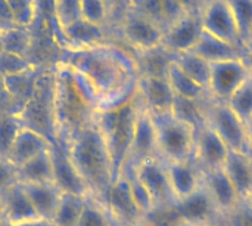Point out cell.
<instances>
[{
	"mask_svg": "<svg viewBox=\"0 0 252 226\" xmlns=\"http://www.w3.org/2000/svg\"><path fill=\"white\" fill-rule=\"evenodd\" d=\"M15 25L31 28L38 15L40 0H7Z\"/></svg>",
	"mask_w": 252,
	"mask_h": 226,
	"instance_id": "74e56055",
	"label": "cell"
},
{
	"mask_svg": "<svg viewBox=\"0 0 252 226\" xmlns=\"http://www.w3.org/2000/svg\"><path fill=\"white\" fill-rule=\"evenodd\" d=\"M250 75L242 58L227 59L211 64L208 95L214 101L227 102L229 98Z\"/></svg>",
	"mask_w": 252,
	"mask_h": 226,
	"instance_id": "4fadbf2b",
	"label": "cell"
},
{
	"mask_svg": "<svg viewBox=\"0 0 252 226\" xmlns=\"http://www.w3.org/2000/svg\"><path fill=\"white\" fill-rule=\"evenodd\" d=\"M201 181L223 218L242 201L223 167L213 170H201Z\"/></svg>",
	"mask_w": 252,
	"mask_h": 226,
	"instance_id": "ffe728a7",
	"label": "cell"
},
{
	"mask_svg": "<svg viewBox=\"0 0 252 226\" xmlns=\"http://www.w3.org/2000/svg\"><path fill=\"white\" fill-rule=\"evenodd\" d=\"M205 121L230 151L252 154L248 145L245 123L232 111L226 102L214 101L210 98L205 102Z\"/></svg>",
	"mask_w": 252,
	"mask_h": 226,
	"instance_id": "9c48e42d",
	"label": "cell"
},
{
	"mask_svg": "<svg viewBox=\"0 0 252 226\" xmlns=\"http://www.w3.org/2000/svg\"><path fill=\"white\" fill-rule=\"evenodd\" d=\"M0 31H1V27H0Z\"/></svg>",
	"mask_w": 252,
	"mask_h": 226,
	"instance_id": "91938a15",
	"label": "cell"
},
{
	"mask_svg": "<svg viewBox=\"0 0 252 226\" xmlns=\"http://www.w3.org/2000/svg\"><path fill=\"white\" fill-rule=\"evenodd\" d=\"M190 52L199 55L201 58H204L210 64H214L219 61L242 58L244 47H239V46L230 44L224 40H220L219 37L204 31V28H202V33H201L196 44L193 46V49Z\"/></svg>",
	"mask_w": 252,
	"mask_h": 226,
	"instance_id": "4316f807",
	"label": "cell"
},
{
	"mask_svg": "<svg viewBox=\"0 0 252 226\" xmlns=\"http://www.w3.org/2000/svg\"><path fill=\"white\" fill-rule=\"evenodd\" d=\"M155 218L165 226H214L221 225L223 219L202 181L192 194L177 200L170 210Z\"/></svg>",
	"mask_w": 252,
	"mask_h": 226,
	"instance_id": "52a82bcc",
	"label": "cell"
},
{
	"mask_svg": "<svg viewBox=\"0 0 252 226\" xmlns=\"http://www.w3.org/2000/svg\"><path fill=\"white\" fill-rule=\"evenodd\" d=\"M186 12V6L182 0H162V16H164V30L173 22L180 19Z\"/></svg>",
	"mask_w": 252,
	"mask_h": 226,
	"instance_id": "ee69618b",
	"label": "cell"
},
{
	"mask_svg": "<svg viewBox=\"0 0 252 226\" xmlns=\"http://www.w3.org/2000/svg\"><path fill=\"white\" fill-rule=\"evenodd\" d=\"M152 157H158L155 124H154V118L151 113L143 105H140V110L136 118V126L133 132L128 157H127L123 173L136 169L140 163Z\"/></svg>",
	"mask_w": 252,
	"mask_h": 226,
	"instance_id": "5bb4252c",
	"label": "cell"
},
{
	"mask_svg": "<svg viewBox=\"0 0 252 226\" xmlns=\"http://www.w3.org/2000/svg\"><path fill=\"white\" fill-rule=\"evenodd\" d=\"M18 184H53L50 150L16 167Z\"/></svg>",
	"mask_w": 252,
	"mask_h": 226,
	"instance_id": "f1b7e54d",
	"label": "cell"
},
{
	"mask_svg": "<svg viewBox=\"0 0 252 226\" xmlns=\"http://www.w3.org/2000/svg\"><path fill=\"white\" fill-rule=\"evenodd\" d=\"M205 1H208V0H199V7H201V4H202V3H205Z\"/></svg>",
	"mask_w": 252,
	"mask_h": 226,
	"instance_id": "db71d44e",
	"label": "cell"
},
{
	"mask_svg": "<svg viewBox=\"0 0 252 226\" xmlns=\"http://www.w3.org/2000/svg\"><path fill=\"white\" fill-rule=\"evenodd\" d=\"M221 226H252V209L245 200L223 218Z\"/></svg>",
	"mask_w": 252,
	"mask_h": 226,
	"instance_id": "7bdbcfd3",
	"label": "cell"
},
{
	"mask_svg": "<svg viewBox=\"0 0 252 226\" xmlns=\"http://www.w3.org/2000/svg\"><path fill=\"white\" fill-rule=\"evenodd\" d=\"M75 70L93 90L97 110L120 105L137 93L139 67L133 52L117 43L63 50L59 59Z\"/></svg>",
	"mask_w": 252,
	"mask_h": 226,
	"instance_id": "6da1fadb",
	"label": "cell"
},
{
	"mask_svg": "<svg viewBox=\"0 0 252 226\" xmlns=\"http://www.w3.org/2000/svg\"><path fill=\"white\" fill-rule=\"evenodd\" d=\"M21 127L22 126L13 113H0V157L7 155V151Z\"/></svg>",
	"mask_w": 252,
	"mask_h": 226,
	"instance_id": "ab89813d",
	"label": "cell"
},
{
	"mask_svg": "<svg viewBox=\"0 0 252 226\" xmlns=\"http://www.w3.org/2000/svg\"><path fill=\"white\" fill-rule=\"evenodd\" d=\"M242 200L252 191V154L229 151L221 166Z\"/></svg>",
	"mask_w": 252,
	"mask_h": 226,
	"instance_id": "484cf974",
	"label": "cell"
},
{
	"mask_svg": "<svg viewBox=\"0 0 252 226\" xmlns=\"http://www.w3.org/2000/svg\"><path fill=\"white\" fill-rule=\"evenodd\" d=\"M214 226H221V225H214Z\"/></svg>",
	"mask_w": 252,
	"mask_h": 226,
	"instance_id": "680465c9",
	"label": "cell"
},
{
	"mask_svg": "<svg viewBox=\"0 0 252 226\" xmlns=\"http://www.w3.org/2000/svg\"><path fill=\"white\" fill-rule=\"evenodd\" d=\"M16 184V167L6 157H0V197Z\"/></svg>",
	"mask_w": 252,
	"mask_h": 226,
	"instance_id": "f6af8a7d",
	"label": "cell"
},
{
	"mask_svg": "<svg viewBox=\"0 0 252 226\" xmlns=\"http://www.w3.org/2000/svg\"><path fill=\"white\" fill-rule=\"evenodd\" d=\"M199 16L204 31L230 44L242 46L239 27L226 0H208L201 4Z\"/></svg>",
	"mask_w": 252,
	"mask_h": 226,
	"instance_id": "8fae6325",
	"label": "cell"
},
{
	"mask_svg": "<svg viewBox=\"0 0 252 226\" xmlns=\"http://www.w3.org/2000/svg\"><path fill=\"white\" fill-rule=\"evenodd\" d=\"M50 157L53 166V184L63 192L86 197L90 195L86 184L71 163L66 148L59 141H55L50 147Z\"/></svg>",
	"mask_w": 252,
	"mask_h": 226,
	"instance_id": "ac0fdd59",
	"label": "cell"
},
{
	"mask_svg": "<svg viewBox=\"0 0 252 226\" xmlns=\"http://www.w3.org/2000/svg\"><path fill=\"white\" fill-rule=\"evenodd\" d=\"M245 203H247V204H248V206H250V207L252 209V191L250 192V194H248V195H247V198H245Z\"/></svg>",
	"mask_w": 252,
	"mask_h": 226,
	"instance_id": "f5cc1de1",
	"label": "cell"
},
{
	"mask_svg": "<svg viewBox=\"0 0 252 226\" xmlns=\"http://www.w3.org/2000/svg\"><path fill=\"white\" fill-rule=\"evenodd\" d=\"M229 148L219 138V135L207 124V121L195 130L193 161L201 170L219 169L224 164Z\"/></svg>",
	"mask_w": 252,
	"mask_h": 226,
	"instance_id": "e0dca14e",
	"label": "cell"
},
{
	"mask_svg": "<svg viewBox=\"0 0 252 226\" xmlns=\"http://www.w3.org/2000/svg\"><path fill=\"white\" fill-rule=\"evenodd\" d=\"M164 163L176 201L188 197L201 185V169L193 161V158L185 161H164Z\"/></svg>",
	"mask_w": 252,
	"mask_h": 226,
	"instance_id": "cb8c5ba5",
	"label": "cell"
},
{
	"mask_svg": "<svg viewBox=\"0 0 252 226\" xmlns=\"http://www.w3.org/2000/svg\"><path fill=\"white\" fill-rule=\"evenodd\" d=\"M167 80L176 98H183L196 102H205L210 99L208 90L195 83L188 74H185L182 68L174 62V59L167 70Z\"/></svg>",
	"mask_w": 252,
	"mask_h": 226,
	"instance_id": "83f0119b",
	"label": "cell"
},
{
	"mask_svg": "<svg viewBox=\"0 0 252 226\" xmlns=\"http://www.w3.org/2000/svg\"><path fill=\"white\" fill-rule=\"evenodd\" d=\"M44 67H40L38 64H35L34 67L24 70L21 73L16 74H10L6 77L0 78L3 92L7 98V101L10 104H13V113L28 101V98L32 95L37 80L41 75V73L44 71Z\"/></svg>",
	"mask_w": 252,
	"mask_h": 226,
	"instance_id": "603a6c76",
	"label": "cell"
},
{
	"mask_svg": "<svg viewBox=\"0 0 252 226\" xmlns=\"http://www.w3.org/2000/svg\"><path fill=\"white\" fill-rule=\"evenodd\" d=\"M245 130H247V138H248V145L252 152V115L245 121Z\"/></svg>",
	"mask_w": 252,
	"mask_h": 226,
	"instance_id": "681fc988",
	"label": "cell"
},
{
	"mask_svg": "<svg viewBox=\"0 0 252 226\" xmlns=\"http://www.w3.org/2000/svg\"><path fill=\"white\" fill-rule=\"evenodd\" d=\"M52 144L53 142H50L46 136H43L31 129L21 127L7 151L6 158L15 167H19L24 163L30 161L31 158L49 151Z\"/></svg>",
	"mask_w": 252,
	"mask_h": 226,
	"instance_id": "7402d4cb",
	"label": "cell"
},
{
	"mask_svg": "<svg viewBox=\"0 0 252 226\" xmlns=\"http://www.w3.org/2000/svg\"><path fill=\"white\" fill-rule=\"evenodd\" d=\"M117 33L121 41L134 55L152 50L161 46L164 30L131 6L117 22Z\"/></svg>",
	"mask_w": 252,
	"mask_h": 226,
	"instance_id": "ba28073f",
	"label": "cell"
},
{
	"mask_svg": "<svg viewBox=\"0 0 252 226\" xmlns=\"http://www.w3.org/2000/svg\"><path fill=\"white\" fill-rule=\"evenodd\" d=\"M202 33L199 10H189L164 30L161 46L173 56L190 52Z\"/></svg>",
	"mask_w": 252,
	"mask_h": 226,
	"instance_id": "9a60e30c",
	"label": "cell"
},
{
	"mask_svg": "<svg viewBox=\"0 0 252 226\" xmlns=\"http://www.w3.org/2000/svg\"><path fill=\"white\" fill-rule=\"evenodd\" d=\"M63 147L89 194L105 203L106 194L114 184V172L106 144L94 118L81 127Z\"/></svg>",
	"mask_w": 252,
	"mask_h": 226,
	"instance_id": "3957f363",
	"label": "cell"
},
{
	"mask_svg": "<svg viewBox=\"0 0 252 226\" xmlns=\"http://www.w3.org/2000/svg\"><path fill=\"white\" fill-rule=\"evenodd\" d=\"M188 10H199V0H182Z\"/></svg>",
	"mask_w": 252,
	"mask_h": 226,
	"instance_id": "f907efd6",
	"label": "cell"
},
{
	"mask_svg": "<svg viewBox=\"0 0 252 226\" xmlns=\"http://www.w3.org/2000/svg\"><path fill=\"white\" fill-rule=\"evenodd\" d=\"M77 226H115L105 203L87 195Z\"/></svg>",
	"mask_w": 252,
	"mask_h": 226,
	"instance_id": "d6a6232c",
	"label": "cell"
},
{
	"mask_svg": "<svg viewBox=\"0 0 252 226\" xmlns=\"http://www.w3.org/2000/svg\"><path fill=\"white\" fill-rule=\"evenodd\" d=\"M80 0H52V13L55 27H63L77 18H80L78 10Z\"/></svg>",
	"mask_w": 252,
	"mask_h": 226,
	"instance_id": "60d3db41",
	"label": "cell"
},
{
	"mask_svg": "<svg viewBox=\"0 0 252 226\" xmlns=\"http://www.w3.org/2000/svg\"><path fill=\"white\" fill-rule=\"evenodd\" d=\"M174 62L182 68L185 74H188L195 83L202 86L208 90L210 74H211V64L201 58L193 52H186L174 56Z\"/></svg>",
	"mask_w": 252,
	"mask_h": 226,
	"instance_id": "1f68e13d",
	"label": "cell"
},
{
	"mask_svg": "<svg viewBox=\"0 0 252 226\" xmlns=\"http://www.w3.org/2000/svg\"><path fill=\"white\" fill-rule=\"evenodd\" d=\"M86 197L62 192L59 207H58L52 222L56 226H77Z\"/></svg>",
	"mask_w": 252,
	"mask_h": 226,
	"instance_id": "836d02e7",
	"label": "cell"
},
{
	"mask_svg": "<svg viewBox=\"0 0 252 226\" xmlns=\"http://www.w3.org/2000/svg\"><path fill=\"white\" fill-rule=\"evenodd\" d=\"M0 27H1V30L15 27V21H13L7 0H0Z\"/></svg>",
	"mask_w": 252,
	"mask_h": 226,
	"instance_id": "7dc6e473",
	"label": "cell"
},
{
	"mask_svg": "<svg viewBox=\"0 0 252 226\" xmlns=\"http://www.w3.org/2000/svg\"><path fill=\"white\" fill-rule=\"evenodd\" d=\"M78 10L80 18L86 21L106 27L111 25V13L103 0H80Z\"/></svg>",
	"mask_w": 252,
	"mask_h": 226,
	"instance_id": "f35d334b",
	"label": "cell"
},
{
	"mask_svg": "<svg viewBox=\"0 0 252 226\" xmlns=\"http://www.w3.org/2000/svg\"><path fill=\"white\" fill-rule=\"evenodd\" d=\"M0 222H1V203H0Z\"/></svg>",
	"mask_w": 252,
	"mask_h": 226,
	"instance_id": "11a10c76",
	"label": "cell"
},
{
	"mask_svg": "<svg viewBox=\"0 0 252 226\" xmlns=\"http://www.w3.org/2000/svg\"><path fill=\"white\" fill-rule=\"evenodd\" d=\"M140 105V99L136 93L130 101L105 110H97L94 114V121L111 157L114 182L123 175Z\"/></svg>",
	"mask_w": 252,
	"mask_h": 226,
	"instance_id": "277c9868",
	"label": "cell"
},
{
	"mask_svg": "<svg viewBox=\"0 0 252 226\" xmlns=\"http://www.w3.org/2000/svg\"><path fill=\"white\" fill-rule=\"evenodd\" d=\"M22 226H56L53 222H50V221H41V219H38V221H34V222H30V224H25V225Z\"/></svg>",
	"mask_w": 252,
	"mask_h": 226,
	"instance_id": "816d5d0a",
	"label": "cell"
},
{
	"mask_svg": "<svg viewBox=\"0 0 252 226\" xmlns=\"http://www.w3.org/2000/svg\"><path fill=\"white\" fill-rule=\"evenodd\" d=\"M1 203V222L10 226H22L34 221H38V216L31 206L27 194L24 192L19 184L13 185L0 197Z\"/></svg>",
	"mask_w": 252,
	"mask_h": 226,
	"instance_id": "44dd1931",
	"label": "cell"
},
{
	"mask_svg": "<svg viewBox=\"0 0 252 226\" xmlns=\"http://www.w3.org/2000/svg\"><path fill=\"white\" fill-rule=\"evenodd\" d=\"M53 78L56 141L66 144L94 118L97 101L86 80L65 62H55Z\"/></svg>",
	"mask_w": 252,
	"mask_h": 226,
	"instance_id": "7a4b0ae2",
	"label": "cell"
},
{
	"mask_svg": "<svg viewBox=\"0 0 252 226\" xmlns=\"http://www.w3.org/2000/svg\"><path fill=\"white\" fill-rule=\"evenodd\" d=\"M63 50H80L100 46L111 41L109 27L77 18L75 21L56 28Z\"/></svg>",
	"mask_w": 252,
	"mask_h": 226,
	"instance_id": "7c38bea8",
	"label": "cell"
},
{
	"mask_svg": "<svg viewBox=\"0 0 252 226\" xmlns=\"http://www.w3.org/2000/svg\"><path fill=\"white\" fill-rule=\"evenodd\" d=\"M128 184V188H130V192H131V197L136 203V206L139 207V210L148 218H154L155 216V206H154V201L148 192V189L143 187V184L139 181V178L136 176L134 172H126L123 175Z\"/></svg>",
	"mask_w": 252,
	"mask_h": 226,
	"instance_id": "8d00e7d4",
	"label": "cell"
},
{
	"mask_svg": "<svg viewBox=\"0 0 252 226\" xmlns=\"http://www.w3.org/2000/svg\"><path fill=\"white\" fill-rule=\"evenodd\" d=\"M151 115L157 132L158 157L164 161L190 160L195 145V127L173 113Z\"/></svg>",
	"mask_w": 252,
	"mask_h": 226,
	"instance_id": "8992f818",
	"label": "cell"
},
{
	"mask_svg": "<svg viewBox=\"0 0 252 226\" xmlns=\"http://www.w3.org/2000/svg\"><path fill=\"white\" fill-rule=\"evenodd\" d=\"M34 65H35V62L31 58H22V56L12 55V53L3 52V50L0 52V78L10 75V74L21 73Z\"/></svg>",
	"mask_w": 252,
	"mask_h": 226,
	"instance_id": "b9f144b4",
	"label": "cell"
},
{
	"mask_svg": "<svg viewBox=\"0 0 252 226\" xmlns=\"http://www.w3.org/2000/svg\"><path fill=\"white\" fill-rule=\"evenodd\" d=\"M239 27L244 49L252 44V0H226Z\"/></svg>",
	"mask_w": 252,
	"mask_h": 226,
	"instance_id": "e575fe53",
	"label": "cell"
},
{
	"mask_svg": "<svg viewBox=\"0 0 252 226\" xmlns=\"http://www.w3.org/2000/svg\"><path fill=\"white\" fill-rule=\"evenodd\" d=\"M0 41H1L3 52L18 55L22 58H30L34 37H32L31 28L15 25V27H9L0 31Z\"/></svg>",
	"mask_w": 252,
	"mask_h": 226,
	"instance_id": "f546056e",
	"label": "cell"
},
{
	"mask_svg": "<svg viewBox=\"0 0 252 226\" xmlns=\"http://www.w3.org/2000/svg\"><path fill=\"white\" fill-rule=\"evenodd\" d=\"M137 96L151 114L171 113L176 99L167 77L157 75H139Z\"/></svg>",
	"mask_w": 252,
	"mask_h": 226,
	"instance_id": "d6986e66",
	"label": "cell"
},
{
	"mask_svg": "<svg viewBox=\"0 0 252 226\" xmlns=\"http://www.w3.org/2000/svg\"><path fill=\"white\" fill-rule=\"evenodd\" d=\"M53 84V67L46 68L38 77L32 95L13 113L22 127L46 136L50 142L56 141Z\"/></svg>",
	"mask_w": 252,
	"mask_h": 226,
	"instance_id": "5b68a950",
	"label": "cell"
},
{
	"mask_svg": "<svg viewBox=\"0 0 252 226\" xmlns=\"http://www.w3.org/2000/svg\"><path fill=\"white\" fill-rule=\"evenodd\" d=\"M105 204L115 226H140L148 221V218L136 206L124 176L118 178L111 185Z\"/></svg>",
	"mask_w": 252,
	"mask_h": 226,
	"instance_id": "2e32d148",
	"label": "cell"
},
{
	"mask_svg": "<svg viewBox=\"0 0 252 226\" xmlns=\"http://www.w3.org/2000/svg\"><path fill=\"white\" fill-rule=\"evenodd\" d=\"M0 52H1V41H0Z\"/></svg>",
	"mask_w": 252,
	"mask_h": 226,
	"instance_id": "6f0895ef",
	"label": "cell"
},
{
	"mask_svg": "<svg viewBox=\"0 0 252 226\" xmlns=\"http://www.w3.org/2000/svg\"><path fill=\"white\" fill-rule=\"evenodd\" d=\"M232 111L245 123L252 115V75L250 74L238 90L226 102Z\"/></svg>",
	"mask_w": 252,
	"mask_h": 226,
	"instance_id": "d590c367",
	"label": "cell"
},
{
	"mask_svg": "<svg viewBox=\"0 0 252 226\" xmlns=\"http://www.w3.org/2000/svg\"><path fill=\"white\" fill-rule=\"evenodd\" d=\"M0 226H10V225H7V224H4V222H0Z\"/></svg>",
	"mask_w": 252,
	"mask_h": 226,
	"instance_id": "9f6ffc18",
	"label": "cell"
},
{
	"mask_svg": "<svg viewBox=\"0 0 252 226\" xmlns=\"http://www.w3.org/2000/svg\"><path fill=\"white\" fill-rule=\"evenodd\" d=\"M134 56L137 61L140 75H157V77H167V70L174 59V56L168 53L162 46H158L143 53H137Z\"/></svg>",
	"mask_w": 252,
	"mask_h": 226,
	"instance_id": "4dcf8cb0",
	"label": "cell"
},
{
	"mask_svg": "<svg viewBox=\"0 0 252 226\" xmlns=\"http://www.w3.org/2000/svg\"><path fill=\"white\" fill-rule=\"evenodd\" d=\"M34 207L38 219L53 221L59 207L62 191L55 184H19Z\"/></svg>",
	"mask_w": 252,
	"mask_h": 226,
	"instance_id": "d4e9b609",
	"label": "cell"
},
{
	"mask_svg": "<svg viewBox=\"0 0 252 226\" xmlns=\"http://www.w3.org/2000/svg\"><path fill=\"white\" fill-rule=\"evenodd\" d=\"M131 172L136 173L139 181L148 189V192L154 201V206H155V216L164 215L167 210L171 209V206L176 203V198H174L171 187H170L164 160H161L159 157L148 158L143 163H140L136 169H133Z\"/></svg>",
	"mask_w": 252,
	"mask_h": 226,
	"instance_id": "30bf717a",
	"label": "cell"
},
{
	"mask_svg": "<svg viewBox=\"0 0 252 226\" xmlns=\"http://www.w3.org/2000/svg\"><path fill=\"white\" fill-rule=\"evenodd\" d=\"M242 61H244V64H245V67H247L248 73L252 75V44L247 46V47L244 49Z\"/></svg>",
	"mask_w": 252,
	"mask_h": 226,
	"instance_id": "c3c4849f",
	"label": "cell"
},
{
	"mask_svg": "<svg viewBox=\"0 0 252 226\" xmlns=\"http://www.w3.org/2000/svg\"><path fill=\"white\" fill-rule=\"evenodd\" d=\"M106 7L109 9L111 13V22L114 21L115 24L121 18V15L130 7V0H103Z\"/></svg>",
	"mask_w": 252,
	"mask_h": 226,
	"instance_id": "bcb514c9",
	"label": "cell"
}]
</instances>
